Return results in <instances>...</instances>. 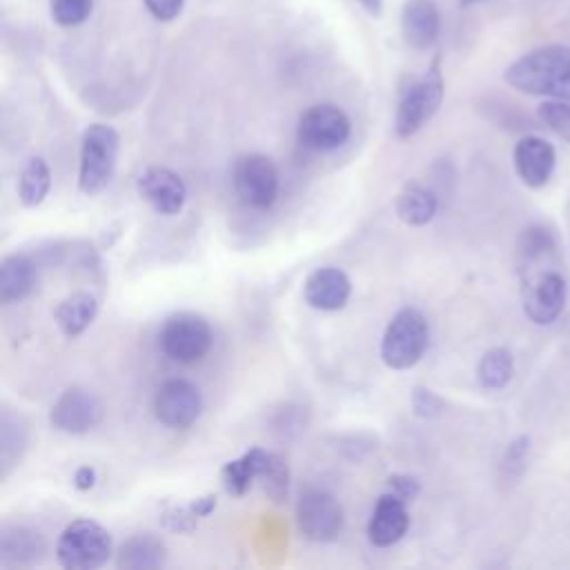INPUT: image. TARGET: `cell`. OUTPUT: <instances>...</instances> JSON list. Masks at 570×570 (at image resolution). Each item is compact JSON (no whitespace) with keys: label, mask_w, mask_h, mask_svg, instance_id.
<instances>
[{"label":"cell","mask_w":570,"mask_h":570,"mask_svg":"<svg viewBox=\"0 0 570 570\" xmlns=\"http://www.w3.org/2000/svg\"><path fill=\"white\" fill-rule=\"evenodd\" d=\"M503 80L521 94L570 100V47H537L517 58L505 69Z\"/></svg>","instance_id":"obj_1"},{"label":"cell","mask_w":570,"mask_h":570,"mask_svg":"<svg viewBox=\"0 0 570 570\" xmlns=\"http://www.w3.org/2000/svg\"><path fill=\"white\" fill-rule=\"evenodd\" d=\"M118 149L120 136L111 125L94 122L85 129L78 167V189L85 196H96L111 183L118 163Z\"/></svg>","instance_id":"obj_2"},{"label":"cell","mask_w":570,"mask_h":570,"mask_svg":"<svg viewBox=\"0 0 570 570\" xmlns=\"http://www.w3.org/2000/svg\"><path fill=\"white\" fill-rule=\"evenodd\" d=\"M430 327L425 316L414 307L399 309L387 323L381 338V361L390 370H410L425 354Z\"/></svg>","instance_id":"obj_3"},{"label":"cell","mask_w":570,"mask_h":570,"mask_svg":"<svg viewBox=\"0 0 570 570\" xmlns=\"http://www.w3.org/2000/svg\"><path fill=\"white\" fill-rule=\"evenodd\" d=\"M114 552L111 534L91 519L71 521L56 543V559L67 570H96Z\"/></svg>","instance_id":"obj_4"},{"label":"cell","mask_w":570,"mask_h":570,"mask_svg":"<svg viewBox=\"0 0 570 570\" xmlns=\"http://www.w3.org/2000/svg\"><path fill=\"white\" fill-rule=\"evenodd\" d=\"M443 102V73L439 58L432 60L428 71L410 80L401 91L394 129L399 138L414 136L441 107Z\"/></svg>","instance_id":"obj_5"},{"label":"cell","mask_w":570,"mask_h":570,"mask_svg":"<svg viewBox=\"0 0 570 570\" xmlns=\"http://www.w3.org/2000/svg\"><path fill=\"white\" fill-rule=\"evenodd\" d=\"M212 327L209 323L194 312L171 314L158 334L160 350L176 363H196L212 347Z\"/></svg>","instance_id":"obj_6"},{"label":"cell","mask_w":570,"mask_h":570,"mask_svg":"<svg viewBox=\"0 0 570 570\" xmlns=\"http://www.w3.org/2000/svg\"><path fill=\"white\" fill-rule=\"evenodd\" d=\"M238 200L252 209H269L278 194V169L265 154H243L232 167Z\"/></svg>","instance_id":"obj_7"},{"label":"cell","mask_w":570,"mask_h":570,"mask_svg":"<svg viewBox=\"0 0 570 570\" xmlns=\"http://www.w3.org/2000/svg\"><path fill=\"white\" fill-rule=\"evenodd\" d=\"M343 508L325 490L307 488L296 501V525L307 541L327 543L334 541L343 530Z\"/></svg>","instance_id":"obj_8"},{"label":"cell","mask_w":570,"mask_h":570,"mask_svg":"<svg viewBox=\"0 0 570 570\" xmlns=\"http://www.w3.org/2000/svg\"><path fill=\"white\" fill-rule=\"evenodd\" d=\"M568 298V285L561 272L557 269H543V272H530L523 276V312L534 325H550L554 323Z\"/></svg>","instance_id":"obj_9"},{"label":"cell","mask_w":570,"mask_h":570,"mask_svg":"<svg viewBox=\"0 0 570 570\" xmlns=\"http://www.w3.org/2000/svg\"><path fill=\"white\" fill-rule=\"evenodd\" d=\"M350 131L352 122L341 107L314 105L301 116L296 138L305 149L334 151L350 138Z\"/></svg>","instance_id":"obj_10"},{"label":"cell","mask_w":570,"mask_h":570,"mask_svg":"<svg viewBox=\"0 0 570 570\" xmlns=\"http://www.w3.org/2000/svg\"><path fill=\"white\" fill-rule=\"evenodd\" d=\"M102 421L100 399L80 385L67 387L49 410V425L65 434H85Z\"/></svg>","instance_id":"obj_11"},{"label":"cell","mask_w":570,"mask_h":570,"mask_svg":"<svg viewBox=\"0 0 570 570\" xmlns=\"http://www.w3.org/2000/svg\"><path fill=\"white\" fill-rule=\"evenodd\" d=\"M200 390L185 379H169L154 394V416L171 430L189 428L200 416Z\"/></svg>","instance_id":"obj_12"},{"label":"cell","mask_w":570,"mask_h":570,"mask_svg":"<svg viewBox=\"0 0 570 570\" xmlns=\"http://www.w3.org/2000/svg\"><path fill=\"white\" fill-rule=\"evenodd\" d=\"M136 191L160 216H176L187 200V187L183 178L176 171L156 165L140 171L136 178Z\"/></svg>","instance_id":"obj_13"},{"label":"cell","mask_w":570,"mask_h":570,"mask_svg":"<svg viewBox=\"0 0 570 570\" xmlns=\"http://www.w3.org/2000/svg\"><path fill=\"white\" fill-rule=\"evenodd\" d=\"M512 160L521 183L530 189H539L548 185V180L554 174L557 151L552 142H548L541 136H523L517 140L512 149Z\"/></svg>","instance_id":"obj_14"},{"label":"cell","mask_w":570,"mask_h":570,"mask_svg":"<svg viewBox=\"0 0 570 570\" xmlns=\"http://www.w3.org/2000/svg\"><path fill=\"white\" fill-rule=\"evenodd\" d=\"M352 294V283L347 274L338 267L314 269L303 285V298L309 307L318 312H338L345 307Z\"/></svg>","instance_id":"obj_15"},{"label":"cell","mask_w":570,"mask_h":570,"mask_svg":"<svg viewBox=\"0 0 570 570\" xmlns=\"http://www.w3.org/2000/svg\"><path fill=\"white\" fill-rule=\"evenodd\" d=\"M407 501L396 497L394 492H383L374 505V512L367 523V537L376 548H390L407 532Z\"/></svg>","instance_id":"obj_16"},{"label":"cell","mask_w":570,"mask_h":570,"mask_svg":"<svg viewBox=\"0 0 570 570\" xmlns=\"http://www.w3.org/2000/svg\"><path fill=\"white\" fill-rule=\"evenodd\" d=\"M441 31V16L434 0H405L401 9V33L412 49H428Z\"/></svg>","instance_id":"obj_17"},{"label":"cell","mask_w":570,"mask_h":570,"mask_svg":"<svg viewBox=\"0 0 570 570\" xmlns=\"http://www.w3.org/2000/svg\"><path fill=\"white\" fill-rule=\"evenodd\" d=\"M47 546L38 530L27 525H2L0 530V563L2 566H29L42 559Z\"/></svg>","instance_id":"obj_18"},{"label":"cell","mask_w":570,"mask_h":570,"mask_svg":"<svg viewBox=\"0 0 570 570\" xmlns=\"http://www.w3.org/2000/svg\"><path fill=\"white\" fill-rule=\"evenodd\" d=\"M38 281V267L27 254H9L0 263V303L11 305L27 298Z\"/></svg>","instance_id":"obj_19"},{"label":"cell","mask_w":570,"mask_h":570,"mask_svg":"<svg viewBox=\"0 0 570 570\" xmlns=\"http://www.w3.org/2000/svg\"><path fill=\"white\" fill-rule=\"evenodd\" d=\"M165 561H167L165 543L149 532L125 539L116 552V566L125 570H151V568L165 566Z\"/></svg>","instance_id":"obj_20"},{"label":"cell","mask_w":570,"mask_h":570,"mask_svg":"<svg viewBox=\"0 0 570 570\" xmlns=\"http://www.w3.org/2000/svg\"><path fill=\"white\" fill-rule=\"evenodd\" d=\"M96 314H98L96 296L89 292H73L58 303L53 312V321L67 338H76L94 323Z\"/></svg>","instance_id":"obj_21"},{"label":"cell","mask_w":570,"mask_h":570,"mask_svg":"<svg viewBox=\"0 0 570 570\" xmlns=\"http://www.w3.org/2000/svg\"><path fill=\"white\" fill-rule=\"evenodd\" d=\"M265 459H267V450L252 448L245 454H240L238 459L227 461L220 470L225 490L234 497H243L252 488V483L261 476Z\"/></svg>","instance_id":"obj_22"},{"label":"cell","mask_w":570,"mask_h":570,"mask_svg":"<svg viewBox=\"0 0 570 570\" xmlns=\"http://www.w3.org/2000/svg\"><path fill=\"white\" fill-rule=\"evenodd\" d=\"M436 196L419 183H407L396 196V216L412 227L428 225L436 214Z\"/></svg>","instance_id":"obj_23"},{"label":"cell","mask_w":570,"mask_h":570,"mask_svg":"<svg viewBox=\"0 0 570 570\" xmlns=\"http://www.w3.org/2000/svg\"><path fill=\"white\" fill-rule=\"evenodd\" d=\"M557 249V238L552 234V229H548L546 225H528L517 240V265L519 272H528L532 269V265H537L541 258H546L548 254H552Z\"/></svg>","instance_id":"obj_24"},{"label":"cell","mask_w":570,"mask_h":570,"mask_svg":"<svg viewBox=\"0 0 570 570\" xmlns=\"http://www.w3.org/2000/svg\"><path fill=\"white\" fill-rule=\"evenodd\" d=\"M49 189H51L49 165L40 156L29 158L18 178V200L24 207H38L47 198Z\"/></svg>","instance_id":"obj_25"},{"label":"cell","mask_w":570,"mask_h":570,"mask_svg":"<svg viewBox=\"0 0 570 570\" xmlns=\"http://www.w3.org/2000/svg\"><path fill=\"white\" fill-rule=\"evenodd\" d=\"M514 358L505 347H490L476 363V379L485 390H501L512 381Z\"/></svg>","instance_id":"obj_26"},{"label":"cell","mask_w":570,"mask_h":570,"mask_svg":"<svg viewBox=\"0 0 570 570\" xmlns=\"http://www.w3.org/2000/svg\"><path fill=\"white\" fill-rule=\"evenodd\" d=\"M27 443V430L22 425L20 414H11L9 410L2 412L0 419V461H2V476L9 474V468L20 461V454Z\"/></svg>","instance_id":"obj_27"},{"label":"cell","mask_w":570,"mask_h":570,"mask_svg":"<svg viewBox=\"0 0 570 570\" xmlns=\"http://www.w3.org/2000/svg\"><path fill=\"white\" fill-rule=\"evenodd\" d=\"M265 492L274 499V501H285L287 499V490H289V465L287 461L276 454V452H267L265 465L261 470V476Z\"/></svg>","instance_id":"obj_28"},{"label":"cell","mask_w":570,"mask_h":570,"mask_svg":"<svg viewBox=\"0 0 570 570\" xmlns=\"http://www.w3.org/2000/svg\"><path fill=\"white\" fill-rule=\"evenodd\" d=\"M539 120L570 145V100H543L537 107Z\"/></svg>","instance_id":"obj_29"},{"label":"cell","mask_w":570,"mask_h":570,"mask_svg":"<svg viewBox=\"0 0 570 570\" xmlns=\"http://www.w3.org/2000/svg\"><path fill=\"white\" fill-rule=\"evenodd\" d=\"M94 0H49L51 18L60 27H76L82 24L91 13Z\"/></svg>","instance_id":"obj_30"},{"label":"cell","mask_w":570,"mask_h":570,"mask_svg":"<svg viewBox=\"0 0 570 570\" xmlns=\"http://www.w3.org/2000/svg\"><path fill=\"white\" fill-rule=\"evenodd\" d=\"M412 412L421 419H436L445 412V401L430 387L416 385L412 390Z\"/></svg>","instance_id":"obj_31"},{"label":"cell","mask_w":570,"mask_h":570,"mask_svg":"<svg viewBox=\"0 0 570 570\" xmlns=\"http://www.w3.org/2000/svg\"><path fill=\"white\" fill-rule=\"evenodd\" d=\"M198 519H203V517L196 512L194 503H189L185 508H174V510L165 512L163 525L171 532H191L196 528Z\"/></svg>","instance_id":"obj_32"},{"label":"cell","mask_w":570,"mask_h":570,"mask_svg":"<svg viewBox=\"0 0 570 570\" xmlns=\"http://www.w3.org/2000/svg\"><path fill=\"white\" fill-rule=\"evenodd\" d=\"M387 490L394 492L396 497H401L403 501H412L416 499L421 485L414 476H407V474H392L387 476Z\"/></svg>","instance_id":"obj_33"},{"label":"cell","mask_w":570,"mask_h":570,"mask_svg":"<svg viewBox=\"0 0 570 570\" xmlns=\"http://www.w3.org/2000/svg\"><path fill=\"white\" fill-rule=\"evenodd\" d=\"M185 0H145L149 13L158 20H174L183 11Z\"/></svg>","instance_id":"obj_34"},{"label":"cell","mask_w":570,"mask_h":570,"mask_svg":"<svg viewBox=\"0 0 570 570\" xmlns=\"http://www.w3.org/2000/svg\"><path fill=\"white\" fill-rule=\"evenodd\" d=\"M528 450H530V439L528 436H517L508 450H505V465L512 468V465H523L525 456H528Z\"/></svg>","instance_id":"obj_35"},{"label":"cell","mask_w":570,"mask_h":570,"mask_svg":"<svg viewBox=\"0 0 570 570\" xmlns=\"http://www.w3.org/2000/svg\"><path fill=\"white\" fill-rule=\"evenodd\" d=\"M73 485L78 490H91L96 485V470L89 468V465H80L76 472H73Z\"/></svg>","instance_id":"obj_36"},{"label":"cell","mask_w":570,"mask_h":570,"mask_svg":"<svg viewBox=\"0 0 570 570\" xmlns=\"http://www.w3.org/2000/svg\"><path fill=\"white\" fill-rule=\"evenodd\" d=\"M370 13H374V16H379L381 13V9H383V0H358Z\"/></svg>","instance_id":"obj_37"},{"label":"cell","mask_w":570,"mask_h":570,"mask_svg":"<svg viewBox=\"0 0 570 570\" xmlns=\"http://www.w3.org/2000/svg\"><path fill=\"white\" fill-rule=\"evenodd\" d=\"M463 4H472V2H476V0H461Z\"/></svg>","instance_id":"obj_38"}]
</instances>
